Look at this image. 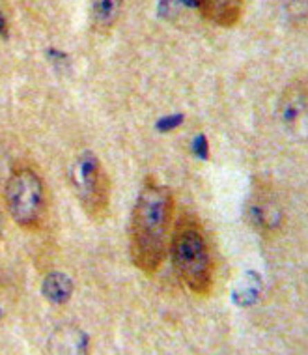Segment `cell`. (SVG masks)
I'll use <instances>...</instances> for the list:
<instances>
[{
  "label": "cell",
  "mask_w": 308,
  "mask_h": 355,
  "mask_svg": "<svg viewBox=\"0 0 308 355\" xmlns=\"http://www.w3.org/2000/svg\"><path fill=\"white\" fill-rule=\"evenodd\" d=\"M176 200L170 187L146 180L136 196L129 220V257L136 270L155 275L168 254Z\"/></svg>",
  "instance_id": "obj_1"
},
{
  "label": "cell",
  "mask_w": 308,
  "mask_h": 355,
  "mask_svg": "<svg viewBox=\"0 0 308 355\" xmlns=\"http://www.w3.org/2000/svg\"><path fill=\"white\" fill-rule=\"evenodd\" d=\"M194 6L213 25L232 28L243 17L245 0H194Z\"/></svg>",
  "instance_id": "obj_7"
},
{
  "label": "cell",
  "mask_w": 308,
  "mask_h": 355,
  "mask_svg": "<svg viewBox=\"0 0 308 355\" xmlns=\"http://www.w3.org/2000/svg\"><path fill=\"white\" fill-rule=\"evenodd\" d=\"M176 275L191 294L208 297L215 286V254L200 220L183 215L174 225L168 254Z\"/></svg>",
  "instance_id": "obj_2"
},
{
  "label": "cell",
  "mask_w": 308,
  "mask_h": 355,
  "mask_svg": "<svg viewBox=\"0 0 308 355\" xmlns=\"http://www.w3.org/2000/svg\"><path fill=\"white\" fill-rule=\"evenodd\" d=\"M246 220L264 238L271 239L280 236L286 227V209L280 196L267 182L256 180L253 193L246 200Z\"/></svg>",
  "instance_id": "obj_5"
},
{
  "label": "cell",
  "mask_w": 308,
  "mask_h": 355,
  "mask_svg": "<svg viewBox=\"0 0 308 355\" xmlns=\"http://www.w3.org/2000/svg\"><path fill=\"white\" fill-rule=\"evenodd\" d=\"M123 0H90V19L98 32H109L122 15Z\"/></svg>",
  "instance_id": "obj_9"
},
{
  "label": "cell",
  "mask_w": 308,
  "mask_h": 355,
  "mask_svg": "<svg viewBox=\"0 0 308 355\" xmlns=\"http://www.w3.org/2000/svg\"><path fill=\"white\" fill-rule=\"evenodd\" d=\"M0 318H2V311H0Z\"/></svg>",
  "instance_id": "obj_13"
},
{
  "label": "cell",
  "mask_w": 308,
  "mask_h": 355,
  "mask_svg": "<svg viewBox=\"0 0 308 355\" xmlns=\"http://www.w3.org/2000/svg\"><path fill=\"white\" fill-rule=\"evenodd\" d=\"M2 232H4V211L0 208V239H2Z\"/></svg>",
  "instance_id": "obj_12"
},
{
  "label": "cell",
  "mask_w": 308,
  "mask_h": 355,
  "mask_svg": "<svg viewBox=\"0 0 308 355\" xmlns=\"http://www.w3.org/2000/svg\"><path fill=\"white\" fill-rule=\"evenodd\" d=\"M0 34H2V36H6V19H4L2 13H0Z\"/></svg>",
  "instance_id": "obj_11"
},
{
  "label": "cell",
  "mask_w": 308,
  "mask_h": 355,
  "mask_svg": "<svg viewBox=\"0 0 308 355\" xmlns=\"http://www.w3.org/2000/svg\"><path fill=\"white\" fill-rule=\"evenodd\" d=\"M2 200L10 219L25 232H39L49 220V189L32 165H15L2 185Z\"/></svg>",
  "instance_id": "obj_3"
},
{
  "label": "cell",
  "mask_w": 308,
  "mask_h": 355,
  "mask_svg": "<svg viewBox=\"0 0 308 355\" xmlns=\"http://www.w3.org/2000/svg\"><path fill=\"white\" fill-rule=\"evenodd\" d=\"M42 292H44L45 300L53 305H64V303H68L71 294H73V282L68 275L53 271L44 279Z\"/></svg>",
  "instance_id": "obj_10"
},
{
  "label": "cell",
  "mask_w": 308,
  "mask_h": 355,
  "mask_svg": "<svg viewBox=\"0 0 308 355\" xmlns=\"http://www.w3.org/2000/svg\"><path fill=\"white\" fill-rule=\"evenodd\" d=\"M307 114V85L305 80H293L280 99V116L290 129H297Z\"/></svg>",
  "instance_id": "obj_8"
},
{
  "label": "cell",
  "mask_w": 308,
  "mask_h": 355,
  "mask_svg": "<svg viewBox=\"0 0 308 355\" xmlns=\"http://www.w3.org/2000/svg\"><path fill=\"white\" fill-rule=\"evenodd\" d=\"M68 176L80 209L96 225H103L111 217L112 206V182L103 161L84 150L71 161Z\"/></svg>",
  "instance_id": "obj_4"
},
{
  "label": "cell",
  "mask_w": 308,
  "mask_h": 355,
  "mask_svg": "<svg viewBox=\"0 0 308 355\" xmlns=\"http://www.w3.org/2000/svg\"><path fill=\"white\" fill-rule=\"evenodd\" d=\"M49 355H90L88 335L75 325H60L47 340Z\"/></svg>",
  "instance_id": "obj_6"
}]
</instances>
